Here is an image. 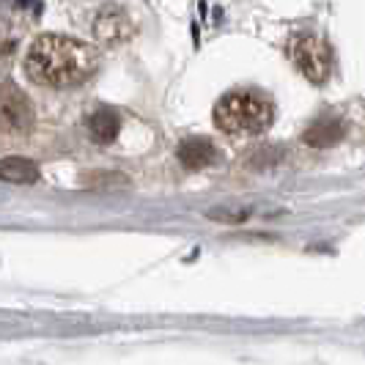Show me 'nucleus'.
Returning <instances> with one entry per match:
<instances>
[{
  "label": "nucleus",
  "instance_id": "obj_1",
  "mask_svg": "<svg viewBox=\"0 0 365 365\" xmlns=\"http://www.w3.org/2000/svg\"><path fill=\"white\" fill-rule=\"evenodd\" d=\"M99 69V50L63 34H41L25 53V74L47 88H77Z\"/></svg>",
  "mask_w": 365,
  "mask_h": 365
},
{
  "label": "nucleus",
  "instance_id": "obj_2",
  "mask_svg": "<svg viewBox=\"0 0 365 365\" xmlns=\"http://www.w3.org/2000/svg\"><path fill=\"white\" fill-rule=\"evenodd\" d=\"M215 124L231 135H258L272 127L274 105L258 91H231L215 105Z\"/></svg>",
  "mask_w": 365,
  "mask_h": 365
},
{
  "label": "nucleus",
  "instance_id": "obj_3",
  "mask_svg": "<svg viewBox=\"0 0 365 365\" xmlns=\"http://www.w3.org/2000/svg\"><path fill=\"white\" fill-rule=\"evenodd\" d=\"M292 58L297 69L311 80L313 86L327 83L332 72V50L319 34H297L292 38Z\"/></svg>",
  "mask_w": 365,
  "mask_h": 365
},
{
  "label": "nucleus",
  "instance_id": "obj_4",
  "mask_svg": "<svg viewBox=\"0 0 365 365\" xmlns=\"http://www.w3.org/2000/svg\"><path fill=\"white\" fill-rule=\"evenodd\" d=\"M34 127V108L25 91L11 80H0V132L25 135Z\"/></svg>",
  "mask_w": 365,
  "mask_h": 365
},
{
  "label": "nucleus",
  "instance_id": "obj_5",
  "mask_svg": "<svg viewBox=\"0 0 365 365\" xmlns=\"http://www.w3.org/2000/svg\"><path fill=\"white\" fill-rule=\"evenodd\" d=\"M93 36L99 38L102 44L108 47H118V44H127L129 38L135 36V22L129 17L121 6H102L93 17Z\"/></svg>",
  "mask_w": 365,
  "mask_h": 365
},
{
  "label": "nucleus",
  "instance_id": "obj_6",
  "mask_svg": "<svg viewBox=\"0 0 365 365\" xmlns=\"http://www.w3.org/2000/svg\"><path fill=\"white\" fill-rule=\"evenodd\" d=\"M176 157L187 170H203L217 163V146L209 138H187L176 148Z\"/></svg>",
  "mask_w": 365,
  "mask_h": 365
},
{
  "label": "nucleus",
  "instance_id": "obj_7",
  "mask_svg": "<svg viewBox=\"0 0 365 365\" xmlns=\"http://www.w3.org/2000/svg\"><path fill=\"white\" fill-rule=\"evenodd\" d=\"M86 127H88V135H91L93 143L108 146V143H113L118 138V132H121V115L113 108H99L88 115Z\"/></svg>",
  "mask_w": 365,
  "mask_h": 365
},
{
  "label": "nucleus",
  "instance_id": "obj_8",
  "mask_svg": "<svg viewBox=\"0 0 365 365\" xmlns=\"http://www.w3.org/2000/svg\"><path fill=\"white\" fill-rule=\"evenodd\" d=\"M346 135V124L341 121V118H319V121H313L308 132H305V143L313 148H329L335 146L341 138Z\"/></svg>",
  "mask_w": 365,
  "mask_h": 365
},
{
  "label": "nucleus",
  "instance_id": "obj_9",
  "mask_svg": "<svg viewBox=\"0 0 365 365\" xmlns=\"http://www.w3.org/2000/svg\"><path fill=\"white\" fill-rule=\"evenodd\" d=\"M0 179L9 184H34L38 179V165L25 157L0 160Z\"/></svg>",
  "mask_w": 365,
  "mask_h": 365
},
{
  "label": "nucleus",
  "instance_id": "obj_10",
  "mask_svg": "<svg viewBox=\"0 0 365 365\" xmlns=\"http://www.w3.org/2000/svg\"><path fill=\"white\" fill-rule=\"evenodd\" d=\"M14 50H17V31L6 19H0V63L6 58H11Z\"/></svg>",
  "mask_w": 365,
  "mask_h": 365
}]
</instances>
